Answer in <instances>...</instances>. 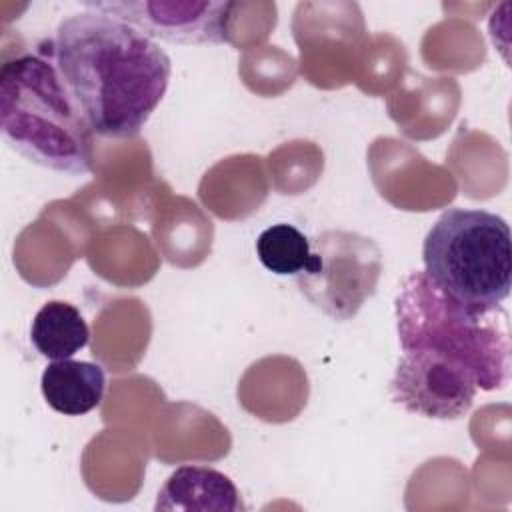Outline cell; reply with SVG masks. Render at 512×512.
Masks as SVG:
<instances>
[{
  "label": "cell",
  "instance_id": "obj_1",
  "mask_svg": "<svg viewBox=\"0 0 512 512\" xmlns=\"http://www.w3.org/2000/svg\"><path fill=\"white\" fill-rule=\"evenodd\" d=\"M52 58L90 130L114 140L144 128L172 74L170 56L156 40L98 10L58 24Z\"/></svg>",
  "mask_w": 512,
  "mask_h": 512
},
{
  "label": "cell",
  "instance_id": "obj_2",
  "mask_svg": "<svg viewBox=\"0 0 512 512\" xmlns=\"http://www.w3.org/2000/svg\"><path fill=\"white\" fill-rule=\"evenodd\" d=\"M0 132L24 160L62 174L92 170V136L54 58L20 54L0 68Z\"/></svg>",
  "mask_w": 512,
  "mask_h": 512
},
{
  "label": "cell",
  "instance_id": "obj_3",
  "mask_svg": "<svg viewBox=\"0 0 512 512\" xmlns=\"http://www.w3.org/2000/svg\"><path fill=\"white\" fill-rule=\"evenodd\" d=\"M402 350H434L462 362L480 390H500L510 380V320L492 310L456 302L424 272H410L394 300Z\"/></svg>",
  "mask_w": 512,
  "mask_h": 512
},
{
  "label": "cell",
  "instance_id": "obj_4",
  "mask_svg": "<svg viewBox=\"0 0 512 512\" xmlns=\"http://www.w3.org/2000/svg\"><path fill=\"white\" fill-rule=\"evenodd\" d=\"M426 278L460 304L492 310L510 296L508 222L482 208H448L422 244Z\"/></svg>",
  "mask_w": 512,
  "mask_h": 512
},
{
  "label": "cell",
  "instance_id": "obj_5",
  "mask_svg": "<svg viewBox=\"0 0 512 512\" xmlns=\"http://www.w3.org/2000/svg\"><path fill=\"white\" fill-rule=\"evenodd\" d=\"M310 244V260L296 276L300 292L332 320L354 318L382 274L378 244L348 230H326Z\"/></svg>",
  "mask_w": 512,
  "mask_h": 512
},
{
  "label": "cell",
  "instance_id": "obj_6",
  "mask_svg": "<svg viewBox=\"0 0 512 512\" xmlns=\"http://www.w3.org/2000/svg\"><path fill=\"white\" fill-rule=\"evenodd\" d=\"M478 392L472 372L458 360L434 350H402L390 380V396L404 410L434 418H462Z\"/></svg>",
  "mask_w": 512,
  "mask_h": 512
},
{
  "label": "cell",
  "instance_id": "obj_7",
  "mask_svg": "<svg viewBox=\"0 0 512 512\" xmlns=\"http://www.w3.org/2000/svg\"><path fill=\"white\" fill-rule=\"evenodd\" d=\"M86 10L116 16L152 40L174 44H226L232 2L220 0H108L82 2Z\"/></svg>",
  "mask_w": 512,
  "mask_h": 512
},
{
  "label": "cell",
  "instance_id": "obj_8",
  "mask_svg": "<svg viewBox=\"0 0 512 512\" xmlns=\"http://www.w3.org/2000/svg\"><path fill=\"white\" fill-rule=\"evenodd\" d=\"M156 512H238L244 510L236 484L220 470L180 466L158 492Z\"/></svg>",
  "mask_w": 512,
  "mask_h": 512
},
{
  "label": "cell",
  "instance_id": "obj_9",
  "mask_svg": "<svg viewBox=\"0 0 512 512\" xmlns=\"http://www.w3.org/2000/svg\"><path fill=\"white\" fill-rule=\"evenodd\" d=\"M46 404L64 416H84L100 406L106 390L102 366L86 360H52L40 378Z\"/></svg>",
  "mask_w": 512,
  "mask_h": 512
},
{
  "label": "cell",
  "instance_id": "obj_10",
  "mask_svg": "<svg viewBox=\"0 0 512 512\" xmlns=\"http://www.w3.org/2000/svg\"><path fill=\"white\" fill-rule=\"evenodd\" d=\"M90 340V330L76 306L64 300L42 304L30 326V342L48 360H66L82 350Z\"/></svg>",
  "mask_w": 512,
  "mask_h": 512
},
{
  "label": "cell",
  "instance_id": "obj_11",
  "mask_svg": "<svg viewBox=\"0 0 512 512\" xmlns=\"http://www.w3.org/2000/svg\"><path fill=\"white\" fill-rule=\"evenodd\" d=\"M260 264L278 276H298L312 254L310 238L292 224L278 222L268 226L256 238Z\"/></svg>",
  "mask_w": 512,
  "mask_h": 512
}]
</instances>
